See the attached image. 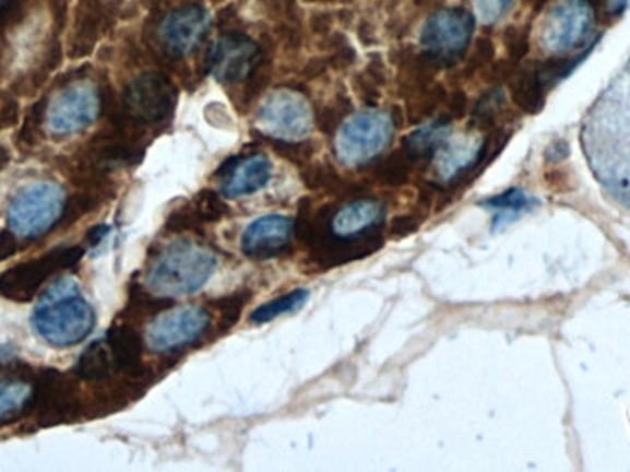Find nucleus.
<instances>
[{
  "label": "nucleus",
  "mask_w": 630,
  "mask_h": 472,
  "mask_svg": "<svg viewBox=\"0 0 630 472\" xmlns=\"http://www.w3.org/2000/svg\"><path fill=\"white\" fill-rule=\"evenodd\" d=\"M32 326L39 339L52 349H71L86 341L94 330V307L82 298L75 280L60 278L41 296Z\"/></svg>",
  "instance_id": "1"
},
{
  "label": "nucleus",
  "mask_w": 630,
  "mask_h": 472,
  "mask_svg": "<svg viewBox=\"0 0 630 472\" xmlns=\"http://www.w3.org/2000/svg\"><path fill=\"white\" fill-rule=\"evenodd\" d=\"M216 267L218 259L211 249L190 240H175L153 257L145 286L158 296H187L200 291Z\"/></svg>",
  "instance_id": "2"
},
{
  "label": "nucleus",
  "mask_w": 630,
  "mask_h": 472,
  "mask_svg": "<svg viewBox=\"0 0 630 472\" xmlns=\"http://www.w3.org/2000/svg\"><path fill=\"white\" fill-rule=\"evenodd\" d=\"M595 26L590 0H555L537 26V44L550 55H569L587 45Z\"/></svg>",
  "instance_id": "3"
},
{
  "label": "nucleus",
  "mask_w": 630,
  "mask_h": 472,
  "mask_svg": "<svg viewBox=\"0 0 630 472\" xmlns=\"http://www.w3.org/2000/svg\"><path fill=\"white\" fill-rule=\"evenodd\" d=\"M66 209V192L57 182L36 180L13 196L8 206V225L20 238H38L52 229Z\"/></svg>",
  "instance_id": "4"
},
{
  "label": "nucleus",
  "mask_w": 630,
  "mask_h": 472,
  "mask_svg": "<svg viewBox=\"0 0 630 472\" xmlns=\"http://www.w3.org/2000/svg\"><path fill=\"white\" fill-rule=\"evenodd\" d=\"M475 32V17L463 8L431 13L420 31V49L428 62L450 68L465 57Z\"/></svg>",
  "instance_id": "5"
},
{
  "label": "nucleus",
  "mask_w": 630,
  "mask_h": 472,
  "mask_svg": "<svg viewBox=\"0 0 630 472\" xmlns=\"http://www.w3.org/2000/svg\"><path fill=\"white\" fill-rule=\"evenodd\" d=\"M394 129L391 114L381 110H365L352 116L338 129L335 142L338 162L348 168L369 164L391 143Z\"/></svg>",
  "instance_id": "6"
},
{
  "label": "nucleus",
  "mask_w": 630,
  "mask_h": 472,
  "mask_svg": "<svg viewBox=\"0 0 630 472\" xmlns=\"http://www.w3.org/2000/svg\"><path fill=\"white\" fill-rule=\"evenodd\" d=\"M257 121L264 137L280 142H301L312 131L311 106L293 90H275L259 106Z\"/></svg>",
  "instance_id": "7"
},
{
  "label": "nucleus",
  "mask_w": 630,
  "mask_h": 472,
  "mask_svg": "<svg viewBox=\"0 0 630 472\" xmlns=\"http://www.w3.org/2000/svg\"><path fill=\"white\" fill-rule=\"evenodd\" d=\"M100 113L95 84L79 81L60 90L47 108V129L55 137H75L90 129Z\"/></svg>",
  "instance_id": "8"
},
{
  "label": "nucleus",
  "mask_w": 630,
  "mask_h": 472,
  "mask_svg": "<svg viewBox=\"0 0 630 472\" xmlns=\"http://www.w3.org/2000/svg\"><path fill=\"white\" fill-rule=\"evenodd\" d=\"M211 317L203 307H181L164 312L147 328V346L156 354H171L187 349L205 335Z\"/></svg>",
  "instance_id": "9"
},
{
  "label": "nucleus",
  "mask_w": 630,
  "mask_h": 472,
  "mask_svg": "<svg viewBox=\"0 0 630 472\" xmlns=\"http://www.w3.org/2000/svg\"><path fill=\"white\" fill-rule=\"evenodd\" d=\"M262 62L261 47L237 32L222 36L206 55L209 73L224 84L250 81Z\"/></svg>",
  "instance_id": "10"
},
{
  "label": "nucleus",
  "mask_w": 630,
  "mask_h": 472,
  "mask_svg": "<svg viewBox=\"0 0 630 472\" xmlns=\"http://www.w3.org/2000/svg\"><path fill=\"white\" fill-rule=\"evenodd\" d=\"M177 92L168 76L145 73L134 79L126 90L127 110L144 123H161L174 113Z\"/></svg>",
  "instance_id": "11"
},
{
  "label": "nucleus",
  "mask_w": 630,
  "mask_h": 472,
  "mask_svg": "<svg viewBox=\"0 0 630 472\" xmlns=\"http://www.w3.org/2000/svg\"><path fill=\"white\" fill-rule=\"evenodd\" d=\"M211 26V15L198 4L177 8L168 13L158 28V42L169 57L190 55L203 42Z\"/></svg>",
  "instance_id": "12"
},
{
  "label": "nucleus",
  "mask_w": 630,
  "mask_h": 472,
  "mask_svg": "<svg viewBox=\"0 0 630 472\" xmlns=\"http://www.w3.org/2000/svg\"><path fill=\"white\" fill-rule=\"evenodd\" d=\"M81 249H66V251L50 253V257H45L44 261L39 259V261L20 264L0 278V293L17 302L28 299L38 293L39 285L52 272V268L69 267L81 257Z\"/></svg>",
  "instance_id": "13"
},
{
  "label": "nucleus",
  "mask_w": 630,
  "mask_h": 472,
  "mask_svg": "<svg viewBox=\"0 0 630 472\" xmlns=\"http://www.w3.org/2000/svg\"><path fill=\"white\" fill-rule=\"evenodd\" d=\"M294 222L287 216H262L246 229L242 236V253L257 261L282 256L293 240Z\"/></svg>",
  "instance_id": "14"
},
{
  "label": "nucleus",
  "mask_w": 630,
  "mask_h": 472,
  "mask_svg": "<svg viewBox=\"0 0 630 472\" xmlns=\"http://www.w3.org/2000/svg\"><path fill=\"white\" fill-rule=\"evenodd\" d=\"M381 231L383 227H376V229L356 236H338L335 233L328 243L322 244L319 248L309 249L311 259L320 268H335L365 259L383 246Z\"/></svg>",
  "instance_id": "15"
},
{
  "label": "nucleus",
  "mask_w": 630,
  "mask_h": 472,
  "mask_svg": "<svg viewBox=\"0 0 630 472\" xmlns=\"http://www.w3.org/2000/svg\"><path fill=\"white\" fill-rule=\"evenodd\" d=\"M272 177V162L264 155L237 156L231 172L225 175L224 196L238 198L255 193L266 187Z\"/></svg>",
  "instance_id": "16"
},
{
  "label": "nucleus",
  "mask_w": 630,
  "mask_h": 472,
  "mask_svg": "<svg viewBox=\"0 0 630 472\" xmlns=\"http://www.w3.org/2000/svg\"><path fill=\"white\" fill-rule=\"evenodd\" d=\"M383 222L385 205L380 199L359 196L335 214L333 229L338 236H356L376 227H383Z\"/></svg>",
  "instance_id": "17"
},
{
  "label": "nucleus",
  "mask_w": 630,
  "mask_h": 472,
  "mask_svg": "<svg viewBox=\"0 0 630 472\" xmlns=\"http://www.w3.org/2000/svg\"><path fill=\"white\" fill-rule=\"evenodd\" d=\"M510 94L515 105L524 114H539L544 110L545 99H547V87H545L542 76L537 73L536 63L518 68L510 76Z\"/></svg>",
  "instance_id": "18"
},
{
  "label": "nucleus",
  "mask_w": 630,
  "mask_h": 472,
  "mask_svg": "<svg viewBox=\"0 0 630 472\" xmlns=\"http://www.w3.org/2000/svg\"><path fill=\"white\" fill-rule=\"evenodd\" d=\"M450 116L436 119L431 123L420 127L418 131L412 132L409 137L404 140V148L407 155L412 156L413 161H431L436 156L437 151L444 148V143H449L450 137Z\"/></svg>",
  "instance_id": "19"
},
{
  "label": "nucleus",
  "mask_w": 630,
  "mask_h": 472,
  "mask_svg": "<svg viewBox=\"0 0 630 472\" xmlns=\"http://www.w3.org/2000/svg\"><path fill=\"white\" fill-rule=\"evenodd\" d=\"M532 205H536V201L528 198V196H526L523 190H519V188H510V190H506V192L499 193V196H494V198L482 201V206L497 211V217L494 220V229L495 227H499L500 224L510 222L512 217L518 216L521 212L528 211Z\"/></svg>",
  "instance_id": "20"
},
{
  "label": "nucleus",
  "mask_w": 630,
  "mask_h": 472,
  "mask_svg": "<svg viewBox=\"0 0 630 472\" xmlns=\"http://www.w3.org/2000/svg\"><path fill=\"white\" fill-rule=\"evenodd\" d=\"M413 166H415V161L412 156L407 155L404 150H396L376 164L372 175L378 182H383L389 187H402L409 179Z\"/></svg>",
  "instance_id": "21"
},
{
  "label": "nucleus",
  "mask_w": 630,
  "mask_h": 472,
  "mask_svg": "<svg viewBox=\"0 0 630 472\" xmlns=\"http://www.w3.org/2000/svg\"><path fill=\"white\" fill-rule=\"evenodd\" d=\"M116 367L118 365H116L108 341L94 342L79 361V374L86 379L107 378L108 374L112 373Z\"/></svg>",
  "instance_id": "22"
},
{
  "label": "nucleus",
  "mask_w": 630,
  "mask_h": 472,
  "mask_svg": "<svg viewBox=\"0 0 630 472\" xmlns=\"http://www.w3.org/2000/svg\"><path fill=\"white\" fill-rule=\"evenodd\" d=\"M107 341L118 367L131 368L136 365L142 354V342L131 328H114L108 333Z\"/></svg>",
  "instance_id": "23"
},
{
  "label": "nucleus",
  "mask_w": 630,
  "mask_h": 472,
  "mask_svg": "<svg viewBox=\"0 0 630 472\" xmlns=\"http://www.w3.org/2000/svg\"><path fill=\"white\" fill-rule=\"evenodd\" d=\"M307 298H309V293H307L306 288H298V291H293V293L283 294L280 298L266 302V304H262L259 309L251 312L250 322L266 323L270 320H274V318L282 317V315L294 312L306 304Z\"/></svg>",
  "instance_id": "24"
},
{
  "label": "nucleus",
  "mask_w": 630,
  "mask_h": 472,
  "mask_svg": "<svg viewBox=\"0 0 630 472\" xmlns=\"http://www.w3.org/2000/svg\"><path fill=\"white\" fill-rule=\"evenodd\" d=\"M506 97L500 87H494L486 94L482 95L480 99L476 101L473 106V114H471V125L482 131L494 129L497 119L504 110Z\"/></svg>",
  "instance_id": "25"
},
{
  "label": "nucleus",
  "mask_w": 630,
  "mask_h": 472,
  "mask_svg": "<svg viewBox=\"0 0 630 472\" xmlns=\"http://www.w3.org/2000/svg\"><path fill=\"white\" fill-rule=\"evenodd\" d=\"M301 180L309 190H330V192L344 193L348 182L335 172L330 164H312L301 169Z\"/></svg>",
  "instance_id": "26"
},
{
  "label": "nucleus",
  "mask_w": 630,
  "mask_h": 472,
  "mask_svg": "<svg viewBox=\"0 0 630 472\" xmlns=\"http://www.w3.org/2000/svg\"><path fill=\"white\" fill-rule=\"evenodd\" d=\"M31 398V387L23 381L0 384V426L20 415Z\"/></svg>",
  "instance_id": "27"
},
{
  "label": "nucleus",
  "mask_w": 630,
  "mask_h": 472,
  "mask_svg": "<svg viewBox=\"0 0 630 472\" xmlns=\"http://www.w3.org/2000/svg\"><path fill=\"white\" fill-rule=\"evenodd\" d=\"M192 211L195 216L200 217L203 224H213L218 222L229 212V206L225 205L224 199L213 190H201L192 201Z\"/></svg>",
  "instance_id": "28"
},
{
  "label": "nucleus",
  "mask_w": 630,
  "mask_h": 472,
  "mask_svg": "<svg viewBox=\"0 0 630 472\" xmlns=\"http://www.w3.org/2000/svg\"><path fill=\"white\" fill-rule=\"evenodd\" d=\"M504 47L512 62H521L531 50V26H510L504 32Z\"/></svg>",
  "instance_id": "29"
},
{
  "label": "nucleus",
  "mask_w": 630,
  "mask_h": 472,
  "mask_svg": "<svg viewBox=\"0 0 630 472\" xmlns=\"http://www.w3.org/2000/svg\"><path fill=\"white\" fill-rule=\"evenodd\" d=\"M250 293H237L227 296V298H219L218 302H213L214 307L218 309L222 315V322H219V330L229 331L237 323L240 312H242L243 305L250 298Z\"/></svg>",
  "instance_id": "30"
},
{
  "label": "nucleus",
  "mask_w": 630,
  "mask_h": 472,
  "mask_svg": "<svg viewBox=\"0 0 630 472\" xmlns=\"http://www.w3.org/2000/svg\"><path fill=\"white\" fill-rule=\"evenodd\" d=\"M515 7V0H475L476 17L484 25H494L504 20Z\"/></svg>",
  "instance_id": "31"
},
{
  "label": "nucleus",
  "mask_w": 630,
  "mask_h": 472,
  "mask_svg": "<svg viewBox=\"0 0 630 472\" xmlns=\"http://www.w3.org/2000/svg\"><path fill=\"white\" fill-rule=\"evenodd\" d=\"M275 150L280 155L285 156L290 162L296 164H306L312 156L311 143L304 142H280V140H272Z\"/></svg>",
  "instance_id": "32"
},
{
  "label": "nucleus",
  "mask_w": 630,
  "mask_h": 472,
  "mask_svg": "<svg viewBox=\"0 0 630 472\" xmlns=\"http://www.w3.org/2000/svg\"><path fill=\"white\" fill-rule=\"evenodd\" d=\"M495 45L489 38H480L476 42L475 50L468 58L467 75H473L478 69L484 68L487 63L494 62Z\"/></svg>",
  "instance_id": "33"
},
{
  "label": "nucleus",
  "mask_w": 630,
  "mask_h": 472,
  "mask_svg": "<svg viewBox=\"0 0 630 472\" xmlns=\"http://www.w3.org/2000/svg\"><path fill=\"white\" fill-rule=\"evenodd\" d=\"M423 222H425V216H420V214H413V212L412 214H402L391 222L389 233L393 238H404V236L413 235Z\"/></svg>",
  "instance_id": "34"
},
{
  "label": "nucleus",
  "mask_w": 630,
  "mask_h": 472,
  "mask_svg": "<svg viewBox=\"0 0 630 472\" xmlns=\"http://www.w3.org/2000/svg\"><path fill=\"white\" fill-rule=\"evenodd\" d=\"M378 86L369 75H359L356 79V87L361 99L365 101V105L375 106L376 101H378Z\"/></svg>",
  "instance_id": "35"
},
{
  "label": "nucleus",
  "mask_w": 630,
  "mask_h": 472,
  "mask_svg": "<svg viewBox=\"0 0 630 472\" xmlns=\"http://www.w3.org/2000/svg\"><path fill=\"white\" fill-rule=\"evenodd\" d=\"M467 95L462 90L452 92L449 97V114L450 118H463L465 110H467Z\"/></svg>",
  "instance_id": "36"
},
{
  "label": "nucleus",
  "mask_w": 630,
  "mask_h": 472,
  "mask_svg": "<svg viewBox=\"0 0 630 472\" xmlns=\"http://www.w3.org/2000/svg\"><path fill=\"white\" fill-rule=\"evenodd\" d=\"M569 155V145L562 140H556L549 150H547V161L549 162H562L566 156Z\"/></svg>",
  "instance_id": "37"
},
{
  "label": "nucleus",
  "mask_w": 630,
  "mask_h": 472,
  "mask_svg": "<svg viewBox=\"0 0 630 472\" xmlns=\"http://www.w3.org/2000/svg\"><path fill=\"white\" fill-rule=\"evenodd\" d=\"M13 236L0 235V261H4L8 256H12Z\"/></svg>",
  "instance_id": "38"
},
{
  "label": "nucleus",
  "mask_w": 630,
  "mask_h": 472,
  "mask_svg": "<svg viewBox=\"0 0 630 472\" xmlns=\"http://www.w3.org/2000/svg\"><path fill=\"white\" fill-rule=\"evenodd\" d=\"M550 0H531L532 8L539 12V10H544L547 4H549Z\"/></svg>",
  "instance_id": "39"
}]
</instances>
